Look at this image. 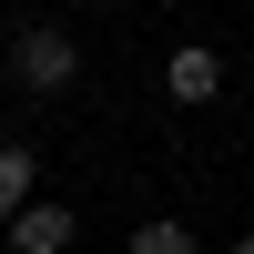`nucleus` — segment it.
Returning a JSON list of instances; mask_svg holds the SVG:
<instances>
[{"label": "nucleus", "mask_w": 254, "mask_h": 254, "mask_svg": "<svg viewBox=\"0 0 254 254\" xmlns=\"http://www.w3.org/2000/svg\"><path fill=\"white\" fill-rule=\"evenodd\" d=\"M10 81H20V92H71V81H81V41L61 31V20L10 31Z\"/></svg>", "instance_id": "nucleus-1"}, {"label": "nucleus", "mask_w": 254, "mask_h": 254, "mask_svg": "<svg viewBox=\"0 0 254 254\" xmlns=\"http://www.w3.org/2000/svg\"><path fill=\"white\" fill-rule=\"evenodd\" d=\"M71 234H81V214H71V203H20V214H10V244L20 254H71Z\"/></svg>", "instance_id": "nucleus-2"}, {"label": "nucleus", "mask_w": 254, "mask_h": 254, "mask_svg": "<svg viewBox=\"0 0 254 254\" xmlns=\"http://www.w3.org/2000/svg\"><path fill=\"white\" fill-rule=\"evenodd\" d=\"M163 81H173V102H214V92H224V61L203 51V41H183V51L163 61Z\"/></svg>", "instance_id": "nucleus-3"}, {"label": "nucleus", "mask_w": 254, "mask_h": 254, "mask_svg": "<svg viewBox=\"0 0 254 254\" xmlns=\"http://www.w3.org/2000/svg\"><path fill=\"white\" fill-rule=\"evenodd\" d=\"M31 193H41V163L20 153V142H0V224H10L20 203H31Z\"/></svg>", "instance_id": "nucleus-4"}, {"label": "nucleus", "mask_w": 254, "mask_h": 254, "mask_svg": "<svg viewBox=\"0 0 254 254\" xmlns=\"http://www.w3.org/2000/svg\"><path fill=\"white\" fill-rule=\"evenodd\" d=\"M132 254H193V234L163 214V224H142V234H132Z\"/></svg>", "instance_id": "nucleus-5"}, {"label": "nucleus", "mask_w": 254, "mask_h": 254, "mask_svg": "<svg viewBox=\"0 0 254 254\" xmlns=\"http://www.w3.org/2000/svg\"><path fill=\"white\" fill-rule=\"evenodd\" d=\"M234 254H254V234H244V244H234Z\"/></svg>", "instance_id": "nucleus-6"}]
</instances>
